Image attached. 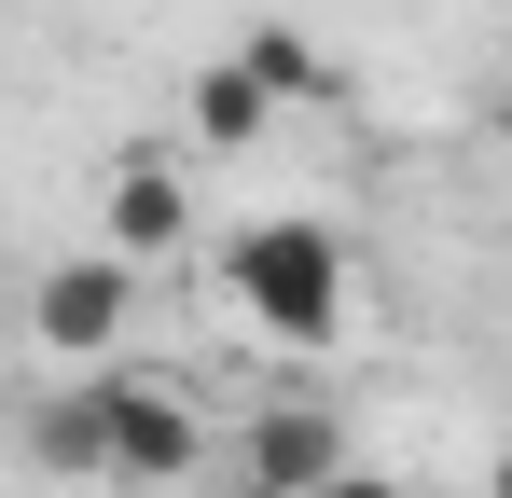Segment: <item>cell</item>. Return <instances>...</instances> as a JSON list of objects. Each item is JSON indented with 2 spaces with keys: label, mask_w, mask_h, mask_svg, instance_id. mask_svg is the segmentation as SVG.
Here are the masks:
<instances>
[{
  "label": "cell",
  "mask_w": 512,
  "mask_h": 498,
  "mask_svg": "<svg viewBox=\"0 0 512 498\" xmlns=\"http://www.w3.org/2000/svg\"><path fill=\"white\" fill-rule=\"evenodd\" d=\"M333 498H402V485H388V471H333Z\"/></svg>",
  "instance_id": "cell-9"
},
{
  "label": "cell",
  "mask_w": 512,
  "mask_h": 498,
  "mask_svg": "<svg viewBox=\"0 0 512 498\" xmlns=\"http://www.w3.org/2000/svg\"><path fill=\"white\" fill-rule=\"evenodd\" d=\"M139 319V263L125 249H70L42 291H28V332H42V360H111V332Z\"/></svg>",
  "instance_id": "cell-3"
},
{
  "label": "cell",
  "mask_w": 512,
  "mask_h": 498,
  "mask_svg": "<svg viewBox=\"0 0 512 498\" xmlns=\"http://www.w3.org/2000/svg\"><path fill=\"white\" fill-rule=\"evenodd\" d=\"M28 457H42L56 485H97V471H111V429H97V388H70V402H28Z\"/></svg>",
  "instance_id": "cell-8"
},
{
  "label": "cell",
  "mask_w": 512,
  "mask_h": 498,
  "mask_svg": "<svg viewBox=\"0 0 512 498\" xmlns=\"http://www.w3.org/2000/svg\"><path fill=\"white\" fill-rule=\"evenodd\" d=\"M236 56H250L263 83H277V111H346V70L319 56V42H305V28H291V14H263L250 42H236Z\"/></svg>",
  "instance_id": "cell-7"
},
{
  "label": "cell",
  "mask_w": 512,
  "mask_h": 498,
  "mask_svg": "<svg viewBox=\"0 0 512 498\" xmlns=\"http://www.w3.org/2000/svg\"><path fill=\"white\" fill-rule=\"evenodd\" d=\"M485 125H499V139H512V70H499V97H485Z\"/></svg>",
  "instance_id": "cell-10"
},
{
  "label": "cell",
  "mask_w": 512,
  "mask_h": 498,
  "mask_svg": "<svg viewBox=\"0 0 512 498\" xmlns=\"http://www.w3.org/2000/svg\"><path fill=\"white\" fill-rule=\"evenodd\" d=\"M180 125H194L208 153H250L263 125H277V83H263L250 56H222V70H194V97H180Z\"/></svg>",
  "instance_id": "cell-6"
},
{
  "label": "cell",
  "mask_w": 512,
  "mask_h": 498,
  "mask_svg": "<svg viewBox=\"0 0 512 498\" xmlns=\"http://www.w3.org/2000/svg\"><path fill=\"white\" fill-rule=\"evenodd\" d=\"M180 222H194V194H180L167 166L139 153V166H111V208H97V249H125V263H139V249H180Z\"/></svg>",
  "instance_id": "cell-5"
},
{
  "label": "cell",
  "mask_w": 512,
  "mask_h": 498,
  "mask_svg": "<svg viewBox=\"0 0 512 498\" xmlns=\"http://www.w3.org/2000/svg\"><path fill=\"white\" fill-rule=\"evenodd\" d=\"M485 498H512V443H499V471H485Z\"/></svg>",
  "instance_id": "cell-11"
},
{
  "label": "cell",
  "mask_w": 512,
  "mask_h": 498,
  "mask_svg": "<svg viewBox=\"0 0 512 498\" xmlns=\"http://www.w3.org/2000/svg\"><path fill=\"white\" fill-rule=\"evenodd\" d=\"M222 291L263 346H333L346 332V236L333 222H250V236H222Z\"/></svg>",
  "instance_id": "cell-1"
},
{
  "label": "cell",
  "mask_w": 512,
  "mask_h": 498,
  "mask_svg": "<svg viewBox=\"0 0 512 498\" xmlns=\"http://www.w3.org/2000/svg\"><path fill=\"white\" fill-rule=\"evenodd\" d=\"M97 429H111V485H180L208 471V415L153 388V374H97Z\"/></svg>",
  "instance_id": "cell-2"
},
{
  "label": "cell",
  "mask_w": 512,
  "mask_h": 498,
  "mask_svg": "<svg viewBox=\"0 0 512 498\" xmlns=\"http://www.w3.org/2000/svg\"><path fill=\"white\" fill-rule=\"evenodd\" d=\"M333 471H346V429L319 402H277L236 429V485L250 498H333Z\"/></svg>",
  "instance_id": "cell-4"
}]
</instances>
